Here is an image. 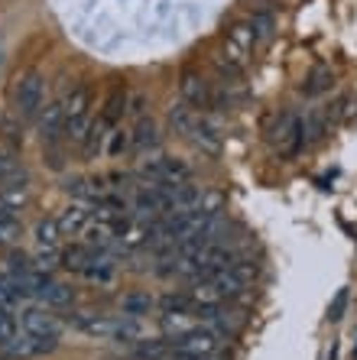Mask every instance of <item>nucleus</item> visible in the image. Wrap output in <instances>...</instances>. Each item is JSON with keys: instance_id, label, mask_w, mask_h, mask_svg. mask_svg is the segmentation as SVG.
Instances as JSON below:
<instances>
[{"instance_id": "obj_21", "label": "nucleus", "mask_w": 357, "mask_h": 360, "mask_svg": "<svg viewBox=\"0 0 357 360\" xmlns=\"http://www.w3.org/2000/svg\"><path fill=\"white\" fill-rule=\"evenodd\" d=\"M344 305H348V289H338L334 302L328 305V321H338L341 315H344Z\"/></svg>"}, {"instance_id": "obj_15", "label": "nucleus", "mask_w": 357, "mask_h": 360, "mask_svg": "<svg viewBox=\"0 0 357 360\" xmlns=\"http://www.w3.org/2000/svg\"><path fill=\"white\" fill-rule=\"evenodd\" d=\"M84 224H88V211H84V208H68L65 214L58 218V227H62V234H78Z\"/></svg>"}, {"instance_id": "obj_11", "label": "nucleus", "mask_w": 357, "mask_h": 360, "mask_svg": "<svg viewBox=\"0 0 357 360\" xmlns=\"http://www.w3.org/2000/svg\"><path fill=\"white\" fill-rule=\"evenodd\" d=\"M42 136H56L58 130H65V110H62V101L46 108V117H42Z\"/></svg>"}, {"instance_id": "obj_18", "label": "nucleus", "mask_w": 357, "mask_h": 360, "mask_svg": "<svg viewBox=\"0 0 357 360\" xmlns=\"http://www.w3.org/2000/svg\"><path fill=\"white\" fill-rule=\"evenodd\" d=\"M17 299H20V292H17V285H13V279L0 276V309H13Z\"/></svg>"}, {"instance_id": "obj_9", "label": "nucleus", "mask_w": 357, "mask_h": 360, "mask_svg": "<svg viewBox=\"0 0 357 360\" xmlns=\"http://www.w3.org/2000/svg\"><path fill=\"white\" fill-rule=\"evenodd\" d=\"M36 295H39V302L56 305V309H62V305L72 302V289H65L62 283H52V279H42V285L36 289Z\"/></svg>"}, {"instance_id": "obj_3", "label": "nucleus", "mask_w": 357, "mask_h": 360, "mask_svg": "<svg viewBox=\"0 0 357 360\" xmlns=\"http://www.w3.org/2000/svg\"><path fill=\"white\" fill-rule=\"evenodd\" d=\"M42 94H46V84H42L39 72H30V75L20 78V84H17V110H20V117H36V110L42 108Z\"/></svg>"}, {"instance_id": "obj_26", "label": "nucleus", "mask_w": 357, "mask_h": 360, "mask_svg": "<svg viewBox=\"0 0 357 360\" xmlns=\"http://www.w3.org/2000/svg\"><path fill=\"white\" fill-rule=\"evenodd\" d=\"M354 360H357V347H354Z\"/></svg>"}, {"instance_id": "obj_1", "label": "nucleus", "mask_w": 357, "mask_h": 360, "mask_svg": "<svg viewBox=\"0 0 357 360\" xmlns=\"http://www.w3.org/2000/svg\"><path fill=\"white\" fill-rule=\"evenodd\" d=\"M62 110H65V136L75 143H84L88 130H92V91L88 88H75L62 101Z\"/></svg>"}, {"instance_id": "obj_24", "label": "nucleus", "mask_w": 357, "mask_h": 360, "mask_svg": "<svg viewBox=\"0 0 357 360\" xmlns=\"http://www.w3.org/2000/svg\"><path fill=\"white\" fill-rule=\"evenodd\" d=\"M124 146H130V136L124 134V130H117V136H114V143H111V153H124Z\"/></svg>"}, {"instance_id": "obj_20", "label": "nucleus", "mask_w": 357, "mask_h": 360, "mask_svg": "<svg viewBox=\"0 0 357 360\" xmlns=\"http://www.w3.org/2000/svg\"><path fill=\"white\" fill-rule=\"evenodd\" d=\"M328 84H332V75H328V72L322 68V72H315V75L308 78V84L302 88V91H306V94H322Z\"/></svg>"}, {"instance_id": "obj_2", "label": "nucleus", "mask_w": 357, "mask_h": 360, "mask_svg": "<svg viewBox=\"0 0 357 360\" xmlns=\"http://www.w3.org/2000/svg\"><path fill=\"white\" fill-rule=\"evenodd\" d=\"M221 344V331L218 328H192L185 335L173 341V354H185V357H208L218 351Z\"/></svg>"}, {"instance_id": "obj_22", "label": "nucleus", "mask_w": 357, "mask_h": 360, "mask_svg": "<svg viewBox=\"0 0 357 360\" xmlns=\"http://www.w3.org/2000/svg\"><path fill=\"white\" fill-rule=\"evenodd\" d=\"M163 325H166V331H179V335L192 331V325L185 321V315H163Z\"/></svg>"}, {"instance_id": "obj_10", "label": "nucleus", "mask_w": 357, "mask_h": 360, "mask_svg": "<svg viewBox=\"0 0 357 360\" xmlns=\"http://www.w3.org/2000/svg\"><path fill=\"white\" fill-rule=\"evenodd\" d=\"M124 104H127L124 88H114V91H111V98H108V104H104V114H101V127H104V130L117 127L120 114H124Z\"/></svg>"}, {"instance_id": "obj_8", "label": "nucleus", "mask_w": 357, "mask_h": 360, "mask_svg": "<svg viewBox=\"0 0 357 360\" xmlns=\"http://www.w3.org/2000/svg\"><path fill=\"white\" fill-rule=\"evenodd\" d=\"M26 205V185L0 188V218H17V211Z\"/></svg>"}, {"instance_id": "obj_19", "label": "nucleus", "mask_w": 357, "mask_h": 360, "mask_svg": "<svg viewBox=\"0 0 357 360\" xmlns=\"http://www.w3.org/2000/svg\"><path fill=\"white\" fill-rule=\"evenodd\" d=\"M17 338V319L10 315V309H0V344H7Z\"/></svg>"}, {"instance_id": "obj_6", "label": "nucleus", "mask_w": 357, "mask_h": 360, "mask_svg": "<svg viewBox=\"0 0 357 360\" xmlns=\"http://www.w3.org/2000/svg\"><path fill=\"white\" fill-rule=\"evenodd\" d=\"M23 331L33 338H58V321L39 309L23 311Z\"/></svg>"}, {"instance_id": "obj_4", "label": "nucleus", "mask_w": 357, "mask_h": 360, "mask_svg": "<svg viewBox=\"0 0 357 360\" xmlns=\"http://www.w3.org/2000/svg\"><path fill=\"white\" fill-rule=\"evenodd\" d=\"M306 134H302V120L296 114H282L273 127V146L280 150V156H292L302 146Z\"/></svg>"}, {"instance_id": "obj_12", "label": "nucleus", "mask_w": 357, "mask_h": 360, "mask_svg": "<svg viewBox=\"0 0 357 360\" xmlns=\"http://www.w3.org/2000/svg\"><path fill=\"white\" fill-rule=\"evenodd\" d=\"M156 140H159V136H156V124L143 117L140 124H137V130H133V136H130V146L146 150V146H156Z\"/></svg>"}, {"instance_id": "obj_17", "label": "nucleus", "mask_w": 357, "mask_h": 360, "mask_svg": "<svg viewBox=\"0 0 357 360\" xmlns=\"http://www.w3.org/2000/svg\"><path fill=\"white\" fill-rule=\"evenodd\" d=\"M17 240H20V221L0 218V247H13Z\"/></svg>"}, {"instance_id": "obj_5", "label": "nucleus", "mask_w": 357, "mask_h": 360, "mask_svg": "<svg viewBox=\"0 0 357 360\" xmlns=\"http://www.w3.org/2000/svg\"><path fill=\"white\" fill-rule=\"evenodd\" d=\"M143 176L156 185H179V182H189V169L175 160H156L143 166Z\"/></svg>"}, {"instance_id": "obj_14", "label": "nucleus", "mask_w": 357, "mask_h": 360, "mask_svg": "<svg viewBox=\"0 0 357 360\" xmlns=\"http://www.w3.org/2000/svg\"><path fill=\"white\" fill-rule=\"evenodd\" d=\"M62 263H65L68 269H75V273H84V269L94 263V257L88 247H72V250L62 253Z\"/></svg>"}, {"instance_id": "obj_23", "label": "nucleus", "mask_w": 357, "mask_h": 360, "mask_svg": "<svg viewBox=\"0 0 357 360\" xmlns=\"http://www.w3.org/2000/svg\"><path fill=\"white\" fill-rule=\"evenodd\" d=\"M270 26H273V20H270V17H257V20H253V36L266 39V36H270Z\"/></svg>"}, {"instance_id": "obj_16", "label": "nucleus", "mask_w": 357, "mask_h": 360, "mask_svg": "<svg viewBox=\"0 0 357 360\" xmlns=\"http://www.w3.org/2000/svg\"><path fill=\"white\" fill-rule=\"evenodd\" d=\"M153 309V299L150 295H143V292H133V295H124V311L127 315H146V311Z\"/></svg>"}, {"instance_id": "obj_13", "label": "nucleus", "mask_w": 357, "mask_h": 360, "mask_svg": "<svg viewBox=\"0 0 357 360\" xmlns=\"http://www.w3.org/2000/svg\"><path fill=\"white\" fill-rule=\"evenodd\" d=\"M58 237H65L62 227H58V221H42V224L36 227V240H39V247H46V250H58Z\"/></svg>"}, {"instance_id": "obj_7", "label": "nucleus", "mask_w": 357, "mask_h": 360, "mask_svg": "<svg viewBox=\"0 0 357 360\" xmlns=\"http://www.w3.org/2000/svg\"><path fill=\"white\" fill-rule=\"evenodd\" d=\"M182 98L189 101L192 108H208V104H211V91H208L205 78H199L195 72H185L182 75Z\"/></svg>"}, {"instance_id": "obj_25", "label": "nucleus", "mask_w": 357, "mask_h": 360, "mask_svg": "<svg viewBox=\"0 0 357 360\" xmlns=\"http://www.w3.org/2000/svg\"><path fill=\"white\" fill-rule=\"evenodd\" d=\"M10 172H13V166H10V160H7V156H0V182H4V179H7Z\"/></svg>"}]
</instances>
